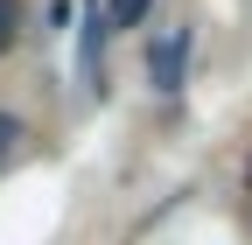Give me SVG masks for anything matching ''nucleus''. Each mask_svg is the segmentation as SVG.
Segmentation results:
<instances>
[{"label": "nucleus", "mask_w": 252, "mask_h": 245, "mask_svg": "<svg viewBox=\"0 0 252 245\" xmlns=\"http://www.w3.org/2000/svg\"><path fill=\"white\" fill-rule=\"evenodd\" d=\"M189 21H175V28H161V35L147 42V84L154 91H182V70H189Z\"/></svg>", "instance_id": "obj_1"}, {"label": "nucleus", "mask_w": 252, "mask_h": 245, "mask_svg": "<svg viewBox=\"0 0 252 245\" xmlns=\"http://www.w3.org/2000/svg\"><path fill=\"white\" fill-rule=\"evenodd\" d=\"M0 140H14V119H7V112H0Z\"/></svg>", "instance_id": "obj_4"}, {"label": "nucleus", "mask_w": 252, "mask_h": 245, "mask_svg": "<svg viewBox=\"0 0 252 245\" xmlns=\"http://www.w3.org/2000/svg\"><path fill=\"white\" fill-rule=\"evenodd\" d=\"M14 28H21V0H0V56L14 49Z\"/></svg>", "instance_id": "obj_3"}, {"label": "nucleus", "mask_w": 252, "mask_h": 245, "mask_svg": "<svg viewBox=\"0 0 252 245\" xmlns=\"http://www.w3.org/2000/svg\"><path fill=\"white\" fill-rule=\"evenodd\" d=\"M105 14H112V28H140L147 0H105Z\"/></svg>", "instance_id": "obj_2"}]
</instances>
